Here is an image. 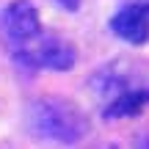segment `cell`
Listing matches in <instances>:
<instances>
[{
    "label": "cell",
    "instance_id": "cell-6",
    "mask_svg": "<svg viewBox=\"0 0 149 149\" xmlns=\"http://www.w3.org/2000/svg\"><path fill=\"white\" fill-rule=\"evenodd\" d=\"M133 149H149V130H144L133 138Z\"/></svg>",
    "mask_w": 149,
    "mask_h": 149
},
{
    "label": "cell",
    "instance_id": "cell-5",
    "mask_svg": "<svg viewBox=\"0 0 149 149\" xmlns=\"http://www.w3.org/2000/svg\"><path fill=\"white\" fill-rule=\"evenodd\" d=\"M149 105V88H124L122 94H116L113 100H108V105L102 108V116L108 122L116 119H133Z\"/></svg>",
    "mask_w": 149,
    "mask_h": 149
},
{
    "label": "cell",
    "instance_id": "cell-1",
    "mask_svg": "<svg viewBox=\"0 0 149 149\" xmlns=\"http://www.w3.org/2000/svg\"><path fill=\"white\" fill-rule=\"evenodd\" d=\"M28 127L42 141L77 144L88 133V116L69 100L42 97V100H36L28 108Z\"/></svg>",
    "mask_w": 149,
    "mask_h": 149
},
{
    "label": "cell",
    "instance_id": "cell-3",
    "mask_svg": "<svg viewBox=\"0 0 149 149\" xmlns=\"http://www.w3.org/2000/svg\"><path fill=\"white\" fill-rule=\"evenodd\" d=\"M3 28L11 44H28L42 36V19L31 0H11L3 11Z\"/></svg>",
    "mask_w": 149,
    "mask_h": 149
},
{
    "label": "cell",
    "instance_id": "cell-4",
    "mask_svg": "<svg viewBox=\"0 0 149 149\" xmlns=\"http://www.w3.org/2000/svg\"><path fill=\"white\" fill-rule=\"evenodd\" d=\"M111 33L127 44H146L149 42V6L130 3L111 17Z\"/></svg>",
    "mask_w": 149,
    "mask_h": 149
},
{
    "label": "cell",
    "instance_id": "cell-8",
    "mask_svg": "<svg viewBox=\"0 0 149 149\" xmlns=\"http://www.w3.org/2000/svg\"><path fill=\"white\" fill-rule=\"evenodd\" d=\"M130 3H141V6H149V0H130Z\"/></svg>",
    "mask_w": 149,
    "mask_h": 149
},
{
    "label": "cell",
    "instance_id": "cell-7",
    "mask_svg": "<svg viewBox=\"0 0 149 149\" xmlns=\"http://www.w3.org/2000/svg\"><path fill=\"white\" fill-rule=\"evenodd\" d=\"M55 6H61L64 11H69V14H74V11H80V0H53Z\"/></svg>",
    "mask_w": 149,
    "mask_h": 149
},
{
    "label": "cell",
    "instance_id": "cell-2",
    "mask_svg": "<svg viewBox=\"0 0 149 149\" xmlns=\"http://www.w3.org/2000/svg\"><path fill=\"white\" fill-rule=\"evenodd\" d=\"M14 58L25 69H53L69 72L77 64V50L61 36H36L28 44H14Z\"/></svg>",
    "mask_w": 149,
    "mask_h": 149
}]
</instances>
